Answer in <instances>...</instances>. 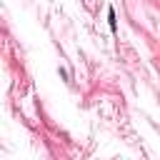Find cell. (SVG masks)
I'll use <instances>...</instances> for the list:
<instances>
[{
    "mask_svg": "<svg viewBox=\"0 0 160 160\" xmlns=\"http://www.w3.org/2000/svg\"><path fill=\"white\" fill-rule=\"evenodd\" d=\"M108 20H110V28L115 30V10H112V8L108 10Z\"/></svg>",
    "mask_w": 160,
    "mask_h": 160,
    "instance_id": "1",
    "label": "cell"
}]
</instances>
